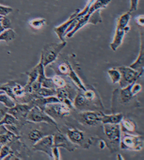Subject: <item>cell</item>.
Listing matches in <instances>:
<instances>
[{
	"label": "cell",
	"mask_w": 144,
	"mask_h": 160,
	"mask_svg": "<svg viewBox=\"0 0 144 160\" xmlns=\"http://www.w3.org/2000/svg\"><path fill=\"white\" fill-rule=\"evenodd\" d=\"M67 42H61V43H53L44 46L42 51L40 62L44 68L55 61L59 53L66 46Z\"/></svg>",
	"instance_id": "obj_1"
},
{
	"label": "cell",
	"mask_w": 144,
	"mask_h": 160,
	"mask_svg": "<svg viewBox=\"0 0 144 160\" xmlns=\"http://www.w3.org/2000/svg\"><path fill=\"white\" fill-rule=\"evenodd\" d=\"M119 146L124 150L140 151L144 147V138L142 135L124 132L121 137Z\"/></svg>",
	"instance_id": "obj_2"
},
{
	"label": "cell",
	"mask_w": 144,
	"mask_h": 160,
	"mask_svg": "<svg viewBox=\"0 0 144 160\" xmlns=\"http://www.w3.org/2000/svg\"><path fill=\"white\" fill-rule=\"evenodd\" d=\"M26 122L35 123L44 122L53 125L58 128V124L54 119L49 115L43 109L37 106H33L28 112L26 117Z\"/></svg>",
	"instance_id": "obj_3"
},
{
	"label": "cell",
	"mask_w": 144,
	"mask_h": 160,
	"mask_svg": "<svg viewBox=\"0 0 144 160\" xmlns=\"http://www.w3.org/2000/svg\"><path fill=\"white\" fill-rule=\"evenodd\" d=\"M116 68L121 73V77L118 83L121 88L135 83L143 74V72H138L130 66H120Z\"/></svg>",
	"instance_id": "obj_4"
},
{
	"label": "cell",
	"mask_w": 144,
	"mask_h": 160,
	"mask_svg": "<svg viewBox=\"0 0 144 160\" xmlns=\"http://www.w3.org/2000/svg\"><path fill=\"white\" fill-rule=\"evenodd\" d=\"M70 108L63 102H55L45 105L43 110L53 119L63 118L68 116L70 112Z\"/></svg>",
	"instance_id": "obj_5"
},
{
	"label": "cell",
	"mask_w": 144,
	"mask_h": 160,
	"mask_svg": "<svg viewBox=\"0 0 144 160\" xmlns=\"http://www.w3.org/2000/svg\"><path fill=\"white\" fill-rule=\"evenodd\" d=\"M104 132L111 144L119 146L121 130L119 124H104Z\"/></svg>",
	"instance_id": "obj_6"
},
{
	"label": "cell",
	"mask_w": 144,
	"mask_h": 160,
	"mask_svg": "<svg viewBox=\"0 0 144 160\" xmlns=\"http://www.w3.org/2000/svg\"><path fill=\"white\" fill-rule=\"evenodd\" d=\"M66 136L72 143L78 146L82 147L83 148H89L91 145L86 142V138L83 131L76 128H68L67 130Z\"/></svg>",
	"instance_id": "obj_7"
},
{
	"label": "cell",
	"mask_w": 144,
	"mask_h": 160,
	"mask_svg": "<svg viewBox=\"0 0 144 160\" xmlns=\"http://www.w3.org/2000/svg\"><path fill=\"white\" fill-rule=\"evenodd\" d=\"M53 146V135H44L37 141L33 146V150L34 151L44 152L52 158V148Z\"/></svg>",
	"instance_id": "obj_8"
},
{
	"label": "cell",
	"mask_w": 144,
	"mask_h": 160,
	"mask_svg": "<svg viewBox=\"0 0 144 160\" xmlns=\"http://www.w3.org/2000/svg\"><path fill=\"white\" fill-rule=\"evenodd\" d=\"M104 113L101 111H86L80 113V118L83 124L94 127L101 122Z\"/></svg>",
	"instance_id": "obj_9"
},
{
	"label": "cell",
	"mask_w": 144,
	"mask_h": 160,
	"mask_svg": "<svg viewBox=\"0 0 144 160\" xmlns=\"http://www.w3.org/2000/svg\"><path fill=\"white\" fill-rule=\"evenodd\" d=\"M53 146L58 148H63L69 152H73L78 148V146L72 143L67 136L63 134L60 132L53 135Z\"/></svg>",
	"instance_id": "obj_10"
},
{
	"label": "cell",
	"mask_w": 144,
	"mask_h": 160,
	"mask_svg": "<svg viewBox=\"0 0 144 160\" xmlns=\"http://www.w3.org/2000/svg\"><path fill=\"white\" fill-rule=\"evenodd\" d=\"M32 107L31 104L16 103L14 107L8 109V113L14 116L20 122H26L27 115Z\"/></svg>",
	"instance_id": "obj_11"
},
{
	"label": "cell",
	"mask_w": 144,
	"mask_h": 160,
	"mask_svg": "<svg viewBox=\"0 0 144 160\" xmlns=\"http://www.w3.org/2000/svg\"><path fill=\"white\" fill-rule=\"evenodd\" d=\"M80 10L78 9L76 11H75L74 13L70 16L69 19L66 21L65 22H64L63 24H62L60 25H59L58 27H56L55 28H54V30L55 31L56 34H57V36L61 40V42L65 41L64 40V36H65V33L67 29L69 27L70 25L73 22V21L75 20L77 17V15L80 12Z\"/></svg>",
	"instance_id": "obj_12"
},
{
	"label": "cell",
	"mask_w": 144,
	"mask_h": 160,
	"mask_svg": "<svg viewBox=\"0 0 144 160\" xmlns=\"http://www.w3.org/2000/svg\"><path fill=\"white\" fill-rule=\"evenodd\" d=\"M144 35L141 33V44L139 56L136 61L130 65V67L138 72H144Z\"/></svg>",
	"instance_id": "obj_13"
},
{
	"label": "cell",
	"mask_w": 144,
	"mask_h": 160,
	"mask_svg": "<svg viewBox=\"0 0 144 160\" xmlns=\"http://www.w3.org/2000/svg\"><path fill=\"white\" fill-rule=\"evenodd\" d=\"M129 31H130V27L125 29L116 28L115 34L114 36L113 40L110 44V47L111 50L114 51H116L117 50V48L122 44L125 34Z\"/></svg>",
	"instance_id": "obj_14"
},
{
	"label": "cell",
	"mask_w": 144,
	"mask_h": 160,
	"mask_svg": "<svg viewBox=\"0 0 144 160\" xmlns=\"http://www.w3.org/2000/svg\"><path fill=\"white\" fill-rule=\"evenodd\" d=\"M123 118V115L122 113H114L111 115H106L104 113L101 122L103 124H119Z\"/></svg>",
	"instance_id": "obj_15"
},
{
	"label": "cell",
	"mask_w": 144,
	"mask_h": 160,
	"mask_svg": "<svg viewBox=\"0 0 144 160\" xmlns=\"http://www.w3.org/2000/svg\"><path fill=\"white\" fill-rule=\"evenodd\" d=\"M73 103L74 107L80 110L86 108L89 104V102L84 96L83 92H78L76 94Z\"/></svg>",
	"instance_id": "obj_16"
},
{
	"label": "cell",
	"mask_w": 144,
	"mask_h": 160,
	"mask_svg": "<svg viewBox=\"0 0 144 160\" xmlns=\"http://www.w3.org/2000/svg\"><path fill=\"white\" fill-rule=\"evenodd\" d=\"M131 85L132 84L127 86L125 88H122L119 91V100L123 104L130 102L131 100L134 97L131 91Z\"/></svg>",
	"instance_id": "obj_17"
},
{
	"label": "cell",
	"mask_w": 144,
	"mask_h": 160,
	"mask_svg": "<svg viewBox=\"0 0 144 160\" xmlns=\"http://www.w3.org/2000/svg\"><path fill=\"white\" fill-rule=\"evenodd\" d=\"M111 1V0H96L90 6L86 14L91 15L95 11L100 10L101 8H105Z\"/></svg>",
	"instance_id": "obj_18"
},
{
	"label": "cell",
	"mask_w": 144,
	"mask_h": 160,
	"mask_svg": "<svg viewBox=\"0 0 144 160\" xmlns=\"http://www.w3.org/2000/svg\"><path fill=\"white\" fill-rule=\"evenodd\" d=\"M121 132H133L136 129V125L134 122L128 119H123L119 123Z\"/></svg>",
	"instance_id": "obj_19"
},
{
	"label": "cell",
	"mask_w": 144,
	"mask_h": 160,
	"mask_svg": "<svg viewBox=\"0 0 144 160\" xmlns=\"http://www.w3.org/2000/svg\"><path fill=\"white\" fill-rule=\"evenodd\" d=\"M130 12L128 11V12L122 14V15L118 19L116 28L122 29H125L128 28L129 27L128 26V23L130 22Z\"/></svg>",
	"instance_id": "obj_20"
},
{
	"label": "cell",
	"mask_w": 144,
	"mask_h": 160,
	"mask_svg": "<svg viewBox=\"0 0 144 160\" xmlns=\"http://www.w3.org/2000/svg\"><path fill=\"white\" fill-rule=\"evenodd\" d=\"M71 79L73 82L75 83V86H77L79 89H80L82 91H85L86 90V88L85 86L83 85V83L80 79V78L78 76L76 72L73 70L72 66L70 67L69 71L68 74L67 75Z\"/></svg>",
	"instance_id": "obj_21"
},
{
	"label": "cell",
	"mask_w": 144,
	"mask_h": 160,
	"mask_svg": "<svg viewBox=\"0 0 144 160\" xmlns=\"http://www.w3.org/2000/svg\"><path fill=\"white\" fill-rule=\"evenodd\" d=\"M56 90V96L58 98L60 102H63L64 99H67V98H69V99H72L71 97H70V89L67 88V86L64 87L63 88H57Z\"/></svg>",
	"instance_id": "obj_22"
},
{
	"label": "cell",
	"mask_w": 144,
	"mask_h": 160,
	"mask_svg": "<svg viewBox=\"0 0 144 160\" xmlns=\"http://www.w3.org/2000/svg\"><path fill=\"white\" fill-rule=\"evenodd\" d=\"M16 33L11 28L7 29L0 34V41L6 42L11 41L15 38Z\"/></svg>",
	"instance_id": "obj_23"
},
{
	"label": "cell",
	"mask_w": 144,
	"mask_h": 160,
	"mask_svg": "<svg viewBox=\"0 0 144 160\" xmlns=\"http://www.w3.org/2000/svg\"><path fill=\"white\" fill-rule=\"evenodd\" d=\"M0 103L8 108H13L16 105L14 99L6 93L0 94Z\"/></svg>",
	"instance_id": "obj_24"
},
{
	"label": "cell",
	"mask_w": 144,
	"mask_h": 160,
	"mask_svg": "<svg viewBox=\"0 0 144 160\" xmlns=\"http://www.w3.org/2000/svg\"><path fill=\"white\" fill-rule=\"evenodd\" d=\"M44 135L42 131L37 129L31 130L28 133V137L29 140L34 144L41 139Z\"/></svg>",
	"instance_id": "obj_25"
},
{
	"label": "cell",
	"mask_w": 144,
	"mask_h": 160,
	"mask_svg": "<svg viewBox=\"0 0 144 160\" xmlns=\"http://www.w3.org/2000/svg\"><path fill=\"white\" fill-rule=\"evenodd\" d=\"M36 93L42 97L55 96L56 94V90L55 89L47 88L41 87Z\"/></svg>",
	"instance_id": "obj_26"
},
{
	"label": "cell",
	"mask_w": 144,
	"mask_h": 160,
	"mask_svg": "<svg viewBox=\"0 0 144 160\" xmlns=\"http://www.w3.org/2000/svg\"><path fill=\"white\" fill-rule=\"evenodd\" d=\"M108 74L113 84L119 83L121 79V73L116 68H112L108 71Z\"/></svg>",
	"instance_id": "obj_27"
},
{
	"label": "cell",
	"mask_w": 144,
	"mask_h": 160,
	"mask_svg": "<svg viewBox=\"0 0 144 160\" xmlns=\"http://www.w3.org/2000/svg\"><path fill=\"white\" fill-rule=\"evenodd\" d=\"M27 74L28 75V80L27 85L25 86H29L31 85L32 83L36 81L39 76V70L37 65H36L34 68L31 70V71L27 72Z\"/></svg>",
	"instance_id": "obj_28"
},
{
	"label": "cell",
	"mask_w": 144,
	"mask_h": 160,
	"mask_svg": "<svg viewBox=\"0 0 144 160\" xmlns=\"http://www.w3.org/2000/svg\"><path fill=\"white\" fill-rule=\"evenodd\" d=\"M83 94L85 97L86 98L87 101L89 102V104L91 102H94L95 100L99 99L98 97L96 94L94 90L91 89H86L85 91H83Z\"/></svg>",
	"instance_id": "obj_29"
},
{
	"label": "cell",
	"mask_w": 144,
	"mask_h": 160,
	"mask_svg": "<svg viewBox=\"0 0 144 160\" xmlns=\"http://www.w3.org/2000/svg\"><path fill=\"white\" fill-rule=\"evenodd\" d=\"M52 80H53V83L56 89L63 88L67 85L65 80H64L61 76L58 75L54 76L52 78Z\"/></svg>",
	"instance_id": "obj_30"
},
{
	"label": "cell",
	"mask_w": 144,
	"mask_h": 160,
	"mask_svg": "<svg viewBox=\"0 0 144 160\" xmlns=\"http://www.w3.org/2000/svg\"><path fill=\"white\" fill-rule=\"evenodd\" d=\"M102 19L100 14V10L95 11L90 15L89 18V23H91L94 25L97 24V23L101 22Z\"/></svg>",
	"instance_id": "obj_31"
},
{
	"label": "cell",
	"mask_w": 144,
	"mask_h": 160,
	"mask_svg": "<svg viewBox=\"0 0 144 160\" xmlns=\"http://www.w3.org/2000/svg\"><path fill=\"white\" fill-rule=\"evenodd\" d=\"M46 23V20L44 19H37L33 20L29 22V24L32 28L38 29L41 28Z\"/></svg>",
	"instance_id": "obj_32"
},
{
	"label": "cell",
	"mask_w": 144,
	"mask_h": 160,
	"mask_svg": "<svg viewBox=\"0 0 144 160\" xmlns=\"http://www.w3.org/2000/svg\"><path fill=\"white\" fill-rule=\"evenodd\" d=\"M11 152V149L8 145H3L0 149V160H4Z\"/></svg>",
	"instance_id": "obj_33"
},
{
	"label": "cell",
	"mask_w": 144,
	"mask_h": 160,
	"mask_svg": "<svg viewBox=\"0 0 144 160\" xmlns=\"http://www.w3.org/2000/svg\"><path fill=\"white\" fill-rule=\"evenodd\" d=\"M70 66V65L68 62H63L59 65V72H60V73L61 74L67 75L69 71Z\"/></svg>",
	"instance_id": "obj_34"
},
{
	"label": "cell",
	"mask_w": 144,
	"mask_h": 160,
	"mask_svg": "<svg viewBox=\"0 0 144 160\" xmlns=\"http://www.w3.org/2000/svg\"><path fill=\"white\" fill-rule=\"evenodd\" d=\"M13 11L11 7L0 5V15L3 17H7L8 15L11 14Z\"/></svg>",
	"instance_id": "obj_35"
},
{
	"label": "cell",
	"mask_w": 144,
	"mask_h": 160,
	"mask_svg": "<svg viewBox=\"0 0 144 160\" xmlns=\"http://www.w3.org/2000/svg\"><path fill=\"white\" fill-rule=\"evenodd\" d=\"M142 86L139 83H136L135 82L132 84L131 87V91L133 96L139 93L141 91Z\"/></svg>",
	"instance_id": "obj_36"
},
{
	"label": "cell",
	"mask_w": 144,
	"mask_h": 160,
	"mask_svg": "<svg viewBox=\"0 0 144 160\" xmlns=\"http://www.w3.org/2000/svg\"><path fill=\"white\" fill-rule=\"evenodd\" d=\"M1 22L5 29L11 28V22L10 20L6 17H3L1 19Z\"/></svg>",
	"instance_id": "obj_37"
},
{
	"label": "cell",
	"mask_w": 144,
	"mask_h": 160,
	"mask_svg": "<svg viewBox=\"0 0 144 160\" xmlns=\"http://www.w3.org/2000/svg\"><path fill=\"white\" fill-rule=\"evenodd\" d=\"M59 148L57 147L53 146L52 148V157L53 159L55 160H60V153L59 151Z\"/></svg>",
	"instance_id": "obj_38"
},
{
	"label": "cell",
	"mask_w": 144,
	"mask_h": 160,
	"mask_svg": "<svg viewBox=\"0 0 144 160\" xmlns=\"http://www.w3.org/2000/svg\"><path fill=\"white\" fill-rule=\"evenodd\" d=\"M8 109L9 108L0 103V121L5 116L6 114L8 112Z\"/></svg>",
	"instance_id": "obj_39"
},
{
	"label": "cell",
	"mask_w": 144,
	"mask_h": 160,
	"mask_svg": "<svg viewBox=\"0 0 144 160\" xmlns=\"http://www.w3.org/2000/svg\"><path fill=\"white\" fill-rule=\"evenodd\" d=\"M139 0H130V8L129 12H132L136 11L138 8Z\"/></svg>",
	"instance_id": "obj_40"
},
{
	"label": "cell",
	"mask_w": 144,
	"mask_h": 160,
	"mask_svg": "<svg viewBox=\"0 0 144 160\" xmlns=\"http://www.w3.org/2000/svg\"><path fill=\"white\" fill-rule=\"evenodd\" d=\"M137 22L138 23V25L141 26L143 27L144 26V18L143 16H139L138 18L137 19Z\"/></svg>",
	"instance_id": "obj_41"
},
{
	"label": "cell",
	"mask_w": 144,
	"mask_h": 160,
	"mask_svg": "<svg viewBox=\"0 0 144 160\" xmlns=\"http://www.w3.org/2000/svg\"><path fill=\"white\" fill-rule=\"evenodd\" d=\"M106 144L104 140H101L100 141L99 147H100V149H104L105 148V147L106 146Z\"/></svg>",
	"instance_id": "obj_42"
},
{
	"label": "cell",
	"mask_w": 144,
	"mask_h": 160,
	"mask_svg": "<svg viewBox=\"0 0 144 160\" xmlns=\"http://www.w3.org/2000/svg\"><path fill=\"white\" fill-rule=\"evenodd\" d=\"M5 30L3 27L1 22V20H0V34L3 32V31H4Z\"/></svg>",
	"instance_id": "obj_43"
},
{
	"label": "cell",
	"mask_w": 144,
	"mask_h": 160,
	"mask_svg": "<svg viewBox=\"0 0 144 160\" xmlns=\"http://www.w3.org/2000/svg\"><path fill=\"white\" fill-rule=\"evenodd\" d=\"M117 159L119 160H124L125 159L123 158V157L122 156V155L121 154H118L117 155Z\"/></svg>",
	"instance_id": "obj_44"
},
{
	"label": "cell",
	"mask_w": 144,
	"mask_h": 160,
	"mask_svg": "<svg viewBox=\"0 0 144 160\" xmlns=\"http://www.w3.org/2000/svg\"><path fill=\"white\" fill-rule=\"evenodd\" d=\"M3 93H5V92L4 91H3L2 90H0V94H3Z\"/></svg>",
	"instance_id": "obj_45"
},
{
	"label": "cell",
	"mask_w": 144,
	"mask_h": 160,
	"mask_svg": "<svg viewBox=\"0 0 144 160\" xmlns=\"http://www.w3.org/2000/svg\"><path fill=\"white\" fill-rule=\"evenodd\" d=\"M2 146H3V144H2L1 143H0V149H1V148Z\"/></svg>",
	"instance_id": "obj_46"
},
{
	"label": "cell",
	"mask_w": 144,
	"mask_h": 160,
	"mask_svg": "<svg viewBox=\"0 0 144 160\" xmlns=\"http://www.w3.org/2000/svg\"><path fill=\"white\" fill-rule=\"evenodd\" d=\"M3 16H1V15H0V20L1 19L3 18Z\"/></svg>",
	"instance_id": "obj_47"
}]
</instances>
